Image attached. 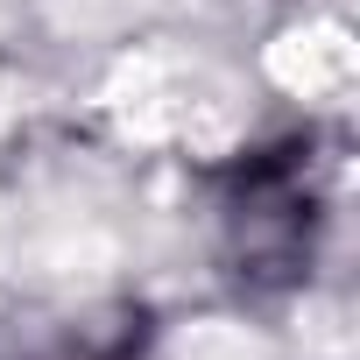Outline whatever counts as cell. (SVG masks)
Returning a JSON list of instances; mask_svg holds the SVG:
<instances>
[]
</instances>
